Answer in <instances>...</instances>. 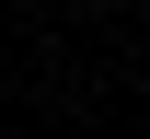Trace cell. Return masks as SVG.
Wrapping results in <instances>:
<instances>
[{
  "label": "cell",
  "mask_w": 150,
  "mask_h": 139,
  "mask_svg": "<svg viewBox=\"0 0 150 139\" xmlns=\"http://www.w3.org/2000/svg\"><path fill=\"white\" fill-rule=\"evenodd\" d=\"M0 128H12V116H0Z\"/></svg>",
  "instance_id": "6da1fadb"
}]
</instances>
